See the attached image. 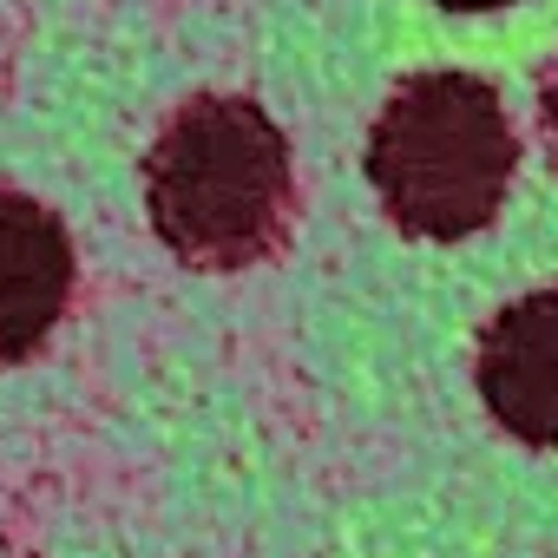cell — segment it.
<instances>
[{
  "label": "cell",
  "instance_id": "1",
  "mask_svg": "<svg viewBox=\"0 0 558 558\" xmlns=\"http://www.w3.org/2000/svg\"><path fill=\"white\" fill-rule=\"evenodd\" d=\"M151 230L191 269H243L283 243L296 171L276 119L236 93L184 99L145 158Z\"/></svg>",
  "mask_w": 558,
  "mask_h": 558
},
{
  "label": "cell",
  "instance_id": "2",
  "mask_svg": "<svg viewBox=\"0 0 558 558\" xmlns=\"http://www.w3.org/2000/svg\"><path fill=\"white\" fill-rule=\"evenodd\" d=\"M519 165L499 93L473 73H421L388 93L368 132V178L381 210L427 243H460L493 223Z\"/></svg>",
  "mask_w": 558,
  "mask_h": 558
},
{
  "label": "cell",
  "instance_id": "3",
  "mask_svg": "<svg viewBox=\"0 0 558 558\" xmlns=\"http://www.w3.org/2000/svg\"><path fill=\"white\" fill-rule=\"evenodd\" d=\"M480 401L512 440L558 447V290H532L486 323Z\"/></svg>",
  "mask_w": 558,
  "mask_h": 558
},
{
  "label": "cell",
  "instance_id": "4",
  "mask_svg": "<svg viewBox=\"0 0 558 558\" xmlns=\"http://www.w3.org/2000/svg\"><path fill=\"white\" fill-rule=\"evenodd\" d=\"M73 296V236L21 191H0V368L27 362L66 316Z\"/></svg>",
  "mask_w": 558,
  "mask_h": 558
},
{
  "label": "cell",
  "instance_id": "5",
  "mask_svg": "<svg viewBox=\"0 0 558 558\" xmlns=\"http://www.w3.org/2000/svg\"><path fill=\"white\" fill-rule=\"evenodd\" d=\"M538 125H545V151L558 165V66L545 73V93H538Z\"/></svg>",
  "mask_w": 558,
  "mask_h": 558
},
{
  "label": "cell",
  "instance_id": "6",
  "mask_svg": "<svg viewBox=\"0 0 558 558\" xmlns=\"http://www.w3.org/2000/svg\"><path fill=\"white\" fill-rule=\"evenodd\" d=\"M440 8H453V14H486V8H506V0H440Z\"/></svg>",
  "mask_w": 558,
  "mask_h": 558
}]
</instances>
